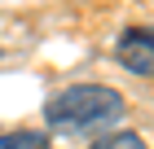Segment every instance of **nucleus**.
Instances as JSON below:
<instances>
[{
  "label": "nucleus",
  "mask_w": 154,
  "mask_h": 149,
  "mask_svg": "<svg viewBox=\"0 0 154 149\" xmlns=\"http://www.w3.org/2000/svg\"><path fill=\"white\" fill-rule=\"evenodd\" d=\"M123 97L106 83H75V88L57 92L44 105V118L53 132H101V127L123 118Z\"/></svg>",
  "instance_id": "1"
},
{
  "label": "nucleus",
  "mask_w": 154,
  "mask_h": 149,
  "mask_svg": "<svg viewBox=\"0 0 154 149\" xmlns=\"http://www.w3.org/2000/svg\"><path fill=\"white\" fill-rule=\"evenodd\" d=\"M93 149H150V145H145V136H137V132H115V136H101Z\"/></svg>",
  "instance_id": "4"
},
{
  "label": "nucleus",
  "mask_w": 154,
  "mask_h": 149,
  "mask_svg": "<svg viewBox=\"0 0 154 149\" xmlns=\"http://www.w3.org/2000/svg\"><path fill=\"white\" fill-rule=\"evenodd\" d=\"M0 149H53V145L40 132H9V136H0Z\"/></svg>",
  "instance_id": "3"
},
{
  "label": "nucleus",
  "mask_w": 154,
  "mask_h": 149,
  "mask_svg": "<svg viewBox=\"0 0 154 149\" xmlns=\"http://www.w3.org/2000/svg\"><path fill=\"white\" fill-rule=\"evenodd\" d=\"M115 57L123 61L132 75L150 79V70H154V44H150V31H145V26H132V31H123V35H119Z\"/></svg>",
  "instance_id": "2"
}]
</instances>
